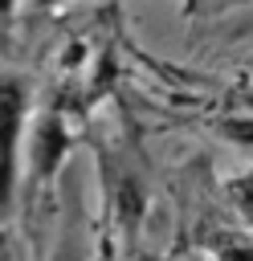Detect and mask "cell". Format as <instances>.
Here are the masks:
<instances>
[{
  "label": "cell",
  "instance_id": "cell-2",
  "mask_svg": "<svg viewBox=\"0 0 253 261\" xmlns=\"http://www.w3.org/2000/svg\"><path fill=\"white\" fill-rule=\"evenodd\" d=\"M29 179L33 184H45L57 167H61V159L69 155V130H65V122H61V114H53V110H45L33 126H29Z\"/></svg>",
  "mask_w": 253,
  "mask_h": 261
},
{
  "label": "cell",
  "instance_id": "cell-6",
  "mask_svg": "<svg viewBox=\"0 0 253 261\" xmlns=\"http://www.w3.org/2000/svg\"><path fill=\"white\" fill-rule=\"evenodd\" d=\"M41 12H49V8H61V4H69V0H33Z\"/></svg>",
  "mask_w": 253,
  "mask_h": 261
},
{
  "label": "cell",
  "instance_id": "cell-5",
  "mask_svg": "<svg viewBox=\"0 0 253 261\" xmlns=\"http://www.w3.org/2000/svg\"><path fill=\"white\" fill-rule=\"evenodd\" d=\"M216 130L229 139V143H241V147H253V110L245 114H224L216 118Z\"/></svg>",
  "mask_w": 253,
  "mask_h": 261
},
{
  "label": "cell",
  "instance_id": "cell-8",
  "mask_svg": "<svg viewBox=\"0 0 253 261\" xmlns=\"http://www.w3.org/2000/svg\"><path fill=\"white\" fill-rule=\"evenodd\" d=\"M245 110H253V90H249V94H245Z\"/></svg>",
  "mask_w": 253,
  "mask_h": 261
},
{
  "label": "cell",
  "instance_id": "cell-4",
  "mask_svg": "<svg viewBox=\"0 0 253 261\" xmlns=\"http://www.w3.org/2000/svg\"><path fill=\"white\" fill-rule=\"evenodd\" d=\"M224 196H229L233 212L241 216V224L253 232V167H245L233 179H224Z\"/></svg>",
  "mask_w": 253,
  "mask_h": 261
},
{
  "label": "cell",
  "instance_id": "cell-7",
  "mask_svg": "<svg viewBox=\"0 0 253 261\" xmlns=\"http://www.w3.org/2000/svg\"><path fill=\"white\" fill-rule=\"evenodd\" d=\"M16 4H20V0H0V16H12V12H16Z\"/></svg>",
  "mask_w": 253,
  "mask_h": 261
},
{
  "label": "cell",
  "instance_id": "cell-3",
  "mask_svg": "<svg viewBox=\"0 0 253 261\" xmlns=\"http://www.w3.org/2000/svg\"><path fill=\"white\" fill-rule=\"evenodd\" d=\"M110 200H114V212H118V220L127 224V232L139 224V216H143V208H147V196H143V184L131 175V171H114L110 167Z\"/></svg>",
  "mask_w": 253,
  "mask_h": 261
},
{
  "label": "cell",
  "instance_id": "cell-1",
  "mask_svg": "<svg viewBox=\"0 0 253 261\" xmlns=\"http://www.w3.org/2000/svg\"><path fill=\"white\" fill-rule=\"evenodd\" d=\"M29 110L33 86L20 73L0 69V220L8 216L16 188H20V151L29 143Z\"/></svg>",
  "mask_w": 253,
  "mask_h": 261
}]
</instances>
